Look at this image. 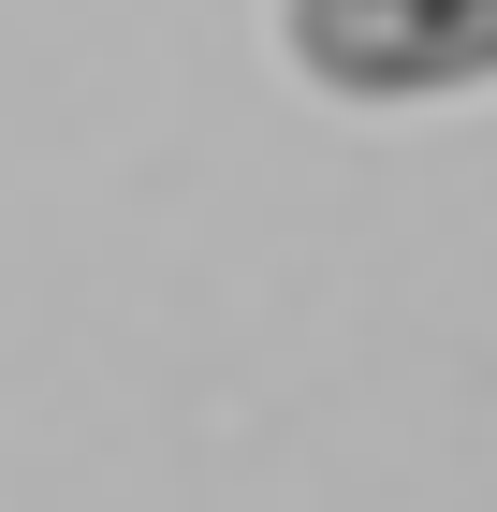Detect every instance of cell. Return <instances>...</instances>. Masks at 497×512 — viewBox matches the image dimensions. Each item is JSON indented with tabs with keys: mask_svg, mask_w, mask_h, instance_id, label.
<instances>
[{
	"mask_svg": "<svg viewBox=\"0 0 497 512\" xmlns=\"http://www.w3.org/2000/svg\"><path fill=\"white\" fill-rule=\"evenodd\" d=\"M293 59L351 103H439V88H483L497 59V0H293L278 15Z\"/></svg>",
	"mask_w": 497,
	"mask_h": 512,
	"instance_id": "obj_1",
	"label": "cell"
}]
</instances>
